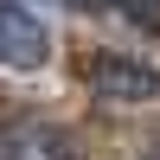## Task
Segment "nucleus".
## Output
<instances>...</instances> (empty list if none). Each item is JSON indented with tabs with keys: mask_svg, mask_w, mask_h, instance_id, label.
<instances>
[{
	"mask_svg": "<svg viewBox=\"0 0 160 160\" xmlns=\"http://www.w3.org/2000/svg\"><path fill=\"white\" fill-rule=\"evenodd\" d=\"M90 83H96L102 96H122V102H148V96H160V71H154L148 58H122V51L90 58Z\"/></svg>",
	"mask_w": 160,
	"mask_h": 160,
	"instance_id": "obj_2",
	"label": "nucleus"
},
{
	"mask_svg": "<svg viewBox=\"0 0 160 160\" xmlns=\"http://www.w3.org/2000/svg\"><path fill=\"white\" fill-rule=\"evenodd\" d=\"M45 51H51L45 19L19 0H0V71H38Z\"/></svg>",
	"mask_w": 160,
	"mask_h": 160,
	"instance_id": "obj_1",
	"label": "nucleus"
},
{
	"mask_svg": "<svg viewBox=\"0 0 160 160\" xmlns=\"http://www.w3.org/2000/svg\"><path fill=\"white\" fill-rule=\"evenodd\" d=\"M0 160H77L71 141L45 122H7L0 128Z\"/></svg>",
	"mask_w": 160,
	"mask_h": 160,
	"instance_id": "obj_3",
	"label": "nucleus"
}]
</instances>
